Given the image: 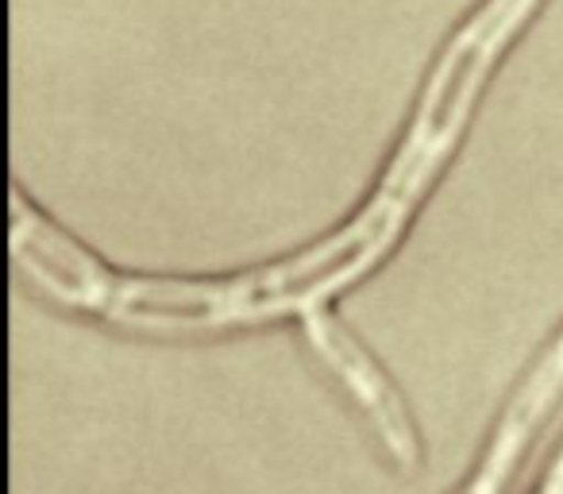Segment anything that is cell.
Returning a JSON list of instances; mask_svg holds the SVG:
<instances>
[{"label": "cell", "instance_id": "obj_1", "mask_svg": "<svg viewBox=\"0 0 563 494\" xmlns=\"http://www.w3.org/2000/svg\"><path fill=\"white\" fill-rule=\"evenodd\" d=\"M306 337L313 340V348L332 367V375H336L340 383L355 394V402L371 414V421L378 425V432H383V440L390 444V452L398 455L406 468H413L417 463V437L406 421L401 398L390 391V383L378 375L375 363H371L367 355L347 340V332L317 306H306Z\"/></svg>", "mask_w": 563, "mask_h": 494}]
</instances>
